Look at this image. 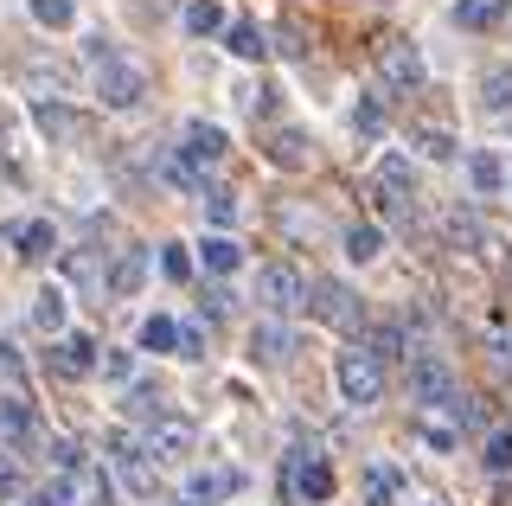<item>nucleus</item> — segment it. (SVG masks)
<instances>
[{"instance_id":"32","label":"nucleus","mask_w":512,"mask_h":506,"mask_svg":"<svg viewBox=\"0 0 512 506\" xmlns=\"http://www.w3.org/2000/svg\"><path fill=\"white\" fill-rule=\"evenodd\" d=\"M96 372H103V385L128 391L135 385V353H128V346H109V353H96Z\"/></svg>"},{"instance_id":"19","label":"nucleus","mask_w":512,"mask_h":506,"mask_svg":"<svg viewBox=\"0 0 512 506\" xmlns=\"http://www.w3.org/2000/svg\"><path fill=\"white\" fill-rule=\"evenodd\" d=\"M0 436H7L13 449H32V442H39V417H32L26 398H0Z\"/></svg>"},{"instance_id":"28","label":"nucleus","mask_w":512,"mask_h":506,"mask_svg":"<svg viewBox=\"0 0 512 506\" xmlns=\"http://www.w3.org/2000/svg\"><path fill=\"white\" fill-rule=\"evenodd\" d=\"M135 346H141V353H180V321H173V314H148L141 334H135Z\"/></svg>"},{"instance_id":"3","label":"nucleus","mask_w":512,"mask_h":506,"mask_svg":"<svg viewBox=\"0 0 512 506\" xmlns=\"http://www.w3.org/2000/svg\"><path fill=\"white\" fill-rule=\"evenodd\" d=\"M461 398V378L442 353H410V404L416 410H442Z\"/></svg>"},{"instance_id":"37","label":"nucleus","mask_w":512,"mask_h":506,"mask_svg":"<svg viewBox=\"0 0 512 506\" xmlns=\"http://www.w3.org/2000/svg\"><path fill=\"white\" fill-rule=\"evenodd\" d=\"M122 410H128V417H141V423H154V417H160V391L128 385V391H122Z\"/></svg>"},{"instance_id":"21","label":"nucleus","mask_w":512,"mask_h":506,"mask_svg":"<svg viewBox=\"0 0 512 506\" xmlns=\"http://www.w3.org/2000/svg\"><path fill=\"white\" fill-rule=\"evenodd\" d=\"M512 0H455V26L461 33H493V26H506Z\"/></svg>"},{"instance_id":"2","label":"nucleus","mask_w":512,"mask_h":506,"mask_svg":"<svg viewBox=\"0 0 512 506\" xmlns=\"http://www.w3.org/2000/svg\"><path fill=\"white\" fill-rule=\"evenodd\" d=\"M250 302L269 314V321H282V314H295L308 302V282H301L295 263H263V270L250 276Z\"/></svg>"},{"instance_id":"9","label":"nucleus","mask_w":512,"mask_h":506,"mask_svg":"<svg viewBox=\"0 0 512 506\" xmlns=\"http://www.w3.org/2000/svg\"><path fill=\"white\" fill-rule=\"evenodd\" d=\"M7 244H13V257L20 263H52L58 257V231H52V218H32V225H7Z\"/></svg>"},{"instance_id":"29","label":"nucleus","mask_w":512,"mask_h":506,"mask_svg":"<svg viewBox=\"0 0 512 506\" xmlns=\"http://www.w3.org/2000/svg\"><path fill=\"white\" fill-rule=\"evenodd\" d=\"M295 494L308 500V506H320V500H333V468L320 462V455H314V462H295Z\"/></svg>"},{"instance_id":"8","label":"nucleus","mask_w":512,"mask_h":506,"mask_svg":"<svg viewBox=\"0 0 512 506\" xmlns=\"http://www.w3.org/2000/svg\"><path fill=\"white\" fill-rule=\"evenodd\" d=\"M244 487H250L244 468H192L186 474V500H199V506H218V500L244 494Z\"/></svg>"},{"instance_id":"27","label":"nucleus","mask_w":512,"mask_h":506,"mask_svg":"<svg viewBox=\"0 0 512 506\" xmlns=\"http://www.w3.org/2000/svg\"><path fill=\"white\" fill-rule=\"evenodd\" d=\"M480 109L512 116V65H487V71H480Z\"/></svg>"},{"instance_id":"31","label":"nucleus","mask_w":512,"mask_h":506,"mask_svg":"<svg viewBox=\"0 0 512 506\" xmlns=\"http://www.w3.org/2000/svg\"><path fill=\"white\" fill-rule=\"evenodd\" d=\"M359 346H365V353L378 359V366H384V359H404V353H410V340H404V327H397V321H384V327H372V334H365Z\"/></svg>"},{"instance_id":"25","label":"nucleus","mask_w":512,"mask_h":506,"mask_svg":"<svg viewBox=\"0 0 512 506\" xmlns=\"http://www.w3.org/2000/svg\"><path fill=\"white\" fill-rule=\"evenodd\" d=\"M64 302H71V295H64L58 282H45V289L32 295V327H39V334H64V321H71V308H64Z\"/></svg>"},{"instance_id":"47","label":"nucleus","mask_w":512,"mask_h":506,"mask_svg":"<svg viewBox=\"0 0 512 506\" xmlns=\"http://www.w3.org/2000/svg\"><path fill=\"white\" fill-rule=\"evenodd\" d=\"M20 494V474H13V462H0V500Z\"/></svg>"},{"instance_id":"42","label":"nucleus","mask_w":512,"mask_h":506,"mask_svg":"<svg viewBox=\"0 0 512 506\" xmlns=\"http://www.w3.org/2000/svg\"><path fill=\"white\" fill-rule=\"evenodd\" d=\"M32 506H77V487H71V474H58V481H45L39 494H32Z\"/></svg>"},{"instance_id":"17","label":"nucleus","mask_w":512,"mask_h":506,"mask_svg":"<svg viewBox=\"0 0 512 506\" xmlns=\"http://www.w3.org/2000/svg\"><path fill=\"white\" fill-rule=\"evenodd\" d=\"M224 52H231L237 65H263V58H269V33L256 20H231V26H224Z\"/></svg>"},{"instance_id":"46","label":"nucleus","mask_w":512,"mask_h":506,"mask_svg":"<svg viewBox=\"0 0 512 506\" xmlns=\"http://www.w3.org/2000/svg\"><path fill=\"white\" fill-rule=\"evenodd\" d=\"M180 359H205V334H199V327H180Z\"/></svg>"},{"instance_id":"26","label":"nucleus","mask_w":512,"mask_h":506,"mask_svg":"<svg viewBox=\"0 0 512 506\" xmlns=\"http://www.w3.org/2000/svg\"><path fill=\"white\" fill-rule=\"evenodd\" d=\"M160 180L180 186V193H205V167L192 161L186 148H167V154H160Z\"/></svg>"},{"instance_id":"22","label":"nucleus","mask_w":512,"mask_h":506,"mask_svg":"<svg viewBox=\"0 0 512 506\" xmlns=\"http://www.w3.org/2000/svg\"><path fill=\"white\" fill-rule=\"evenodd\" d=\"M397 494H404V474H397L391 462H372L359 474V500L365 506H397Z\"/></svg>"},{"instance_id":"30","label":"nucleus","mask_w":512,"mask_h":506,"mask_svg":"<svg viewBox=\"0 0 512 506\" xmlns=\"http://www.w3.org/2000/svg\"><path fill=\"white\" fill-rule=\"evenodd\" d=\"M32 26H45V33H71L77 26V0H26Z\"/></svg>"},{"instance_id":"12","label":"nucleus","mask_w":512,"mask_h":506,"mask_svg":"<svg viewBox=\"0 0 512 506\" xmlns=\"http://www.w3.org/2000/svg\"><path fill=\"white\" fill-rule=\"evenodd\" d=\"M295 359V334L282 321H256L250 327V366H288Z\"/></svg>"},{"instance_id":"10","label":"nucleus","mask_w":512,"mask_h":506,"mask_svg":"<svg viewBox=\"0 0 512 506\" xmlns=\"http://www.w3.org/2000/svg\"><path fill=\"white\" fill-rule=\"evenodd\" d=\"M416 442H423L429 455H455V449H461V417H455V404L416 410Z\"/></svg>"},{"instance_id":"11","label":"nucleus","mask_w":512,"mask_h":506,"mask_svg":"<svg viewBox=\"0 0 512 506\" xmlns=\"http://www.w3.org/2000/svg\"><path fill=\"white\" fill-rule=\"evenodd\" d=\"M45 366H52L58 378H90L96 372V340L90 334H58L52 353H45Z\"/></svg>"},{"instance_id":"1","label":"nucleus","mask_w":512,"mask_h":506,"mask_svg":"<svg viewBox=\"0 0 512 506\" xmlns=\"http://www.w3.org/2000/svg\"><path fill=\"white\" fill-rule=\"evenodd\" d=\"M333 385H340V398L352 410H372L384 398V366L365 346H346V353H333Z\"/></svg>"},{"instance_id":"20","label":"nucleus","mask_w":512,"mask_h":506,"mask_svg":"<svg viewBox=\"0 0 512 506\" xmlns=\"http://www.w3.org/2000/svg\"><path fill=\"white\" fill-rule=\"evenodd\" d=\"M340 257L346 263H359V270H372V263L384 257V231L365 218V225H346V237H340Z\"/></svg>"},{"instance_id":"44","label":"nucleus","mask_w":512,"mask_h":506,"mask_svg":"<svg viewBox=\"0 0 512 506\" xmlns=\"http://www.w3.org/2000/svg\"><path fill=\"white\" fill-rule=\"evenodd\" d=\"M282 52L288 58H308V33H301V20H282Z\"/></svg>"},{"instance_id":"24","label":"nucleus","mask_w":512,"mask_h":506,"mask_svg":"<svg viewBox=\"0 0 512 506\" xmlns=\"http://www.w3.org/2000/svg\"><path fill=\"white\" fill-rule=\"evenodd\" d=\"M199 263H205L212 276H231V270H244V244H237L231 231H212V237L199 244Z\"/></svg>"},{"instance_id":"15","label":"nucleus","mask_w":512,"mask_h":506,"mask_svg":"<svg viewBox=\"0 0 512 506\" xmlns=\"http://www.w3.org/2000/svg\"><path fill=\"white\" fill-rule=\"evenodd\" d=\"M186 154H192V161H199V167H218L224 154H231V135H224L218 122L192 116V122H186Z\"/></svg>"},{"instance_id":"14","label":"nucleus","mask_w":512,"mask_h":506,"mask_svg":"<svg viewBox=\"0 0 512 506\" xmlns=\"http://www.w3.org/2000/svg\"><path fill=\"white\" fill-rule=\"evenodd\" d=\"M141 282H148V250H122V257L103 270V289L116 295V302H135Z\"/></svg>"},{"instance_id":"35","label":"nucleus","mask_w":512,"mask_h":506,"mask_svg":"<svg viewBox=\"0 0 512 506\" xmlns=\"http://www.w3.org/2000/svg\"><path fill=\"white\" fill-rule=\"evenodd\" d=\"M480 468H487V474H512V430H487V449H480Z\"/></svg>"},{"instance_id":"18","label":"nucleus","mask_w":512,"mask_h":506,"mask_svg":"<svg viewBox=\"0 0 512 506\" xmlns=\"http://www.w3.org/2000/svg\"><path fill=\"white\" fill-rule=\"evenodd\" d=\"M378 193H391V199H416V161H410V154H397V148H384V154H378Z\"/></svg>"},{"instance_id":"40","label":"nucleus","mask_w":512,"mask_h":506,"mask_svg":"<svg viewBox=\"0 0 512 506\" xmlns=\"http://www.w3.org/2000/svg\"><path fill=\"white\" fill-rule=\"evenodd\" d=\"M45 462H52L58 474H77V468H84V455H77V442H64V436H52V442H45Z\"/></svg>"},{"instance_id":"49","label":"nucleus","mask_w":512,"mask_h":506,"mask_svg":"<svg viewBox=\"0 0 512 506\" xmlns=\"http://www.w3.org/2000/svg\"><path fill=\"white\" fill-rule=\"evenodd\" d=\"M500 122H506V129H512V116H500Z\"/></svg>"},{"instance_id":"5","label":"nucleus","mask_w":512,"mask_h":506,"mask_svg":"<svg viewBox=\"0 0 512 506\" xmlns=\"http://www.w3.org/2000/svg\"><path fill=\"white\" fill-rule=\"evenodd\" d=\"M378 77H384V90L410 97V90H423L429 65H423V52H416L410 39H384V45H378Z\"/></svg>"},{"instance_id":"23","label":"nucleus","mask_w":512,"mask_h":506,"mask_svg":"<svg viewBox=\"0 0 512 506\" xmlns=\"http://www.w3.org/2000/svg\"><path fill=\"white\" fill-rule=\"evenodd\" d=\"M180 26H186V39H218L231 26V13H224V0H186Z\"/></svg>"},{"instance_id":"45","label":"nucleus","mask_w":512,"mask_h":506,"mask_svg":"<svg viewBox=\"0 0 512 506\" xmlns=\"http://www.w3.org/2000/svg\"><path fill=\"white\" fill-rule=\"evenodd\" d=\"M84 58H90V65H109V58H116V45H109L103 33H90L84 39Z\"/></svg>"},{"instance_id":"7","label":"nucleus","mask_w":512,"mask_h":506,"mask_svg":"<svg viewBox=\"0 0 512 506\" xmlns=\"http://www.w3.org/2000/svg\"><path fill=\"white\" fill-rule=\"evenodd\" d=\"M141 455H148V462L180 468L186 455H192V423H180V417H154L148 430H141Z\"/></svg>"},{"instance_id":"6","label":"nucleus","mask_w":512,"mask_h":506,"mask_svg":"<svg viewBox=\"0 0 512 506\" xmlns=\"http://www.w3.org/2000/svg\"><path fill=\"white\" fill-rule=\"evenodd\" d=\"M141 97H148V77H141V65H128V58L96 65V103H103V109H141Z\"/></svg>"},{"instance_id":"50","label":"nucleus","mask_w":512,"mask_h":506,"mask_svg":"<svg viewBox=\"0 0 512 506\" xmlns=\"http://www.w3.org/2000/svg\"><path fill=\"white\" fill-rule=\"evenodd\" d=\"M186 506H199V500H186Z\"/></svg>"},{"instance_id":"43","label":"nucleus","mask_w":512,"mask_h":506,"mask_svg":"<svg viewBox=\"0 0 512 506\" xmlns=\"http://www.w3.org/2000/svg\"><path fill=\"white\" fill-rule=\"evenodd\" d=\"M487 359H493V372L512 378V327H493L487 334Z\"/></svg>"},{"instance_id":"13","label":"nucleus","mask_w":512,"mask_h":506,"mask_svg":"<svg viewBox=\"0 0 512 506\" xmlns=\"http://www.w3.org/2000/svg\"><path fill=\"white\" fill-rule=\"evenodd\" d=\"M461 167H468V186H474L480 199H500L506 180H512V167H506L493 148H468V161H461Z\"/></svg>"},{"instance_id":"38","label":"nucleus","mask_w":512,"mask_h":506,"mask_svg":"<svg viewBox=\"0 0 512 506\" xmlns=\"http://www.w3.org/2000/svg\"><path fill=\"white\" fill-rule=\"evenodd\" d=\"M160 276H167V282H192V250L186 244H160Z\"/></svg>"},{"instance_id":"41","label":"nucleus","mask_w":512,"mask_h":506,"mask_svg":"<svg viewBox=\"0 0 512 506\" xmlns=\"http://www.w3.org/2000/svg\"><path fill=\"white\" fill-rule=\"evenodd\" d=\"M448 237H455V244H468V250L487 244V231H480V218H474V212H455V218H448Z\"/></svg>"},{"instance_id":"34","label":"nucleus","mask_w":512,"mask_h":506,"mask_svg":"<svg viewBox=\"0 0 512 506\" xmlns=\"http://www.w3.org/2000/svg\"><path fill=\"white\" fill-rule=\"evenodd\" d=\"M410 141L429 154V161H461V141L448 135V129H410Z\"/></svg>"},{"instance_id":"33","label":"nucleus","mask_w":512,"mask_h":506,"mask_svg":"<svg viewBox=\"0 0 512 506\" xmlns=\"http://www.w3.org/2000/svg\"><path fill=\"white\" fill-rule=\"evenodd\" d=\"M32 122H39V135H45V141H64V135L77 129L64 103H32Z\"/></svg>"},{"instance_id":"36","label":"nucleus","mask_w":512,"mask_h":506,"mask_svg":"<svg viewBox=\"0 0 512 506\" xmlns=\"http://www.w3.org/2000/svg\"><path fill=\"white\" fill-rule=\"evenodd\" d=\"M352 129H359L365 141H378L384 135V103L378 97H359V103H352Z\"/></svg>"},{"instance_id":"39","label":"nucleus","mask_w":512,"mask_h":506,"mask_svg":"<svg viewBox=\"0 0 512 506\" xmlns=\"http://www.w3.org/2000/svg\"><path fill=\"white\" fill-rule=\"evenodd\" d=\"M205 218H212L218 231H231V225H237V193H224V186H212V193H205Z\"/></svg>"},{"instance_id":"4","label":"nucleus","mask_w":512,"mask_h":506,"mask_svg":"<svg viewBox=\"0 0 512 506\" xmlns=\"http://www.w3.org/2000/svg\"><path fill=\"white\" fill-rule=\"evenodd\" d=\"M301 308H308L320 327H340V334H352V327H365V302L346 289V282H333V276L308 282V302H301Z\"/></svg>"},{"instance_id":"48","label":"nucleus","mask_w":512,"mask_h":506,"mask_svg":"<svg viewBox=\"0 0 512 506\" xmlns=\"http://www.w3.org/2000/svg\"><path fill=\"white\" fill-rule=\"evenodd\" d=\"M0 135H7V116H0Z\"/></svg>"},{"instance_id":"16","label":"nucleus","mask_w":512,"mask_h":506,"mask_svg":"<svg viewBox=\"0 0 512 506\" xmlns=\"http://www.w3.org/2000/svg\"><path fill=\"white\" fill-rule=\"evenodd\" d=\"M263 154H269V167H282V173H301V167L314 161V141H308V129H276Z\"/></svg>"}]
</instances>
